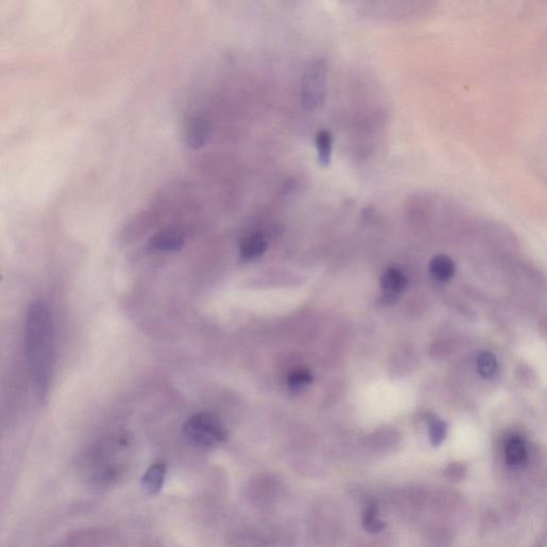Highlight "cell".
<instances>
[{
  "label": "cell",
  "mask_w": 547,
  "mask_h": 547,
  "mask_svg": "<svg viewBox=\"0 0 547 547\" xmlns=\"http://www.w3.org/2000/svg\"><path fill=\"white\" fill-rule=\"evenodd\" d=\"M25 355L37 400L44 402L50 393L54 367V328L46 303L29 306L25 322Z\"/></svg>",
  "instance_id": "6da1fadb"
},
{
  "label": "cell",
  "mask_w": 547,
  "mask_h": 547,
  "mask_svg": "<svg viewBox=\"0 0 547 547\" xmlns=\"http://www.w3.org/2000/svg\"><path fill=\"white\" fill-rule=\"evenodd\" d=\"M327 92V63L322 58L311 60L301 79V97L307 110H315L324 104Z\"/></svg>",
  "instance_id": "7a4b0ae2"
},
{
  "label": "cell",
  "mask_w": 547,
  "mask_h": 547,
  "mask_svg": "<svg viewBox=\"0 0 547 547\" xmlns=\"http://www.w3.org/2000/svg\"><path fill=\"white\" fill-rule=\"evenodd\" d=\"M184 433L195 445L212 448L227 439V430L214 416L204 412L195 414L184 424Z\"/></svg>",
  "instance_id": "3957f363"
},
{
  "label": "cell",
  "mask_w": 547,
  "mask_h": 547,
  "mask_svg": "<svg viewBox=\"0 0 547 547\" xmlns=\"http://www.w3.org/2000/svg\"><path fill=\"white\" fill-rule=\"evenodd\" d=\"M211 134V123L203 116L192 117L185 128V140L192 150H199L206 145Z\"/></svg>",
  "instance_id": "277c9868"
},
{
  "label": "cell",
  "mask_w": 547,
  "mask_h": 547,
  "mask_svg": "<svg viewBox=\"0 0 547 547\" xmlns=\"http://www.w3.org/2000/svg\"><path fill=\"white\" fill-rule=\"evenodd\" d=\"M406 277L401 270L397 268H388L385 270L381 278V287L387 301H395L406 289Z\"/></svg>",
  "instance_id": "5b68a950"
},
{
  "label": "cell",
  "mask_w": 547,
  "mask_h": 547,
  "mask_svg": "<svg viewBox=\"0 0 547 547\" xmlns=\"http://www.w3.org/2000/svg\"><path fill=\"white\" fill-rule=\"evenodd\" d=\"M184 245L182 235L175 230H163L153 235L149 241V248L155 251H178Z\"/></svg>",
  "instance_id": "8992f818"
},
{
  "label": "cell",
  "mask_w": 547,
  "mask_h": 547,
  "mask_svg": "<svg viewBox=\"0 0 547 547\" xmlns=\"http://www.w3.org/2000/svg\"><path fill=\"white\" fill-rule=\"evenodd\" d=\"M166 465L155 463L147 469L141 479V486L148 495H157L161 492L166 478Z\"/></svg>",
  "instance_id": "52a82bcc"
},
{
  "label": "cell",
  "mask_w": 547,
  "mask_h": 547,
  "mask_svg": "<svg viewBox=\"0 0 547 547\" xmlns=\"http://www.w3.org/2000/svg\"><path fill=\"white\" fill-rule=\"evenodd\" d=\"M315 143L317 152H318L319 163H320V166L326 168L330 166L332 157L334 139H332V133L327 130H319L315 135Z\"/></svg>",
  "instance_id": "ba28073f"
},
{
  "label": "cell",
  "mask_w": 547,
  "mask_h": 547,
  "mask_svg": "<svg viewBox=\"0 0 547 547\" xmlns=\"http://www.w3.org/2000/svg\"><path fill=\"white\" fill-rule=\"evenodd\" d=\"M268 248L266 239L261 235H251L243 241L239 254L244 260H254L263 255Z\"/></svg>",
  "instance_id": "9c48e42d"
},
{
  "label": "cell",
  "mask_w": 547,
  "mask_h": 547,
  "mask_svg": "<svg viewBox=\"0 0 547 547\" xmlns=\"http://www.w3.org/2000/svg\"><path fill=\"white\" fill-rule=\"evenodd\" d=\"M430 270L435 279L439 281H448L455 275V264L450 257L437 255L431 260Z\"/></svg>",
  "instance_id": "30bf717a"
},
{
  "label": "cell",
  "mask_w": 547,
  "mask_h": 547,
  "mask_svg": "<svg viewBox=\"0 0 547 547\" xmlns=\"http://www.w3.org/2000/svg\"><path fill=\"white\" fill-rule=\"evenodd\" d=\"M506 461L512 466H519L527 459L526 444L521 437H512L506 446Z\"/></svg>",
  "instance_id": "8fae6325"
},
{
  "label": "cell",
  "mask_w": 547,
  "mask_h": 547,
  "mask_svg": "<svg viewBox=\"0 0 547 547\" xmlns=\"http://www.w3.org/2000/svg\"><path fill=\"white\" fill-rule=\"evenodd\" d=\"M477 369L481 377L484 379H492L498 372V363L494 354L490 352H482L477 359Z\"/></svg>",
  "instance_id": "7c38bea8"
},
{
  "label": "cell",
  "mask_w": 547,
  "mask_h": 547,
  "mask_svg": "<svg viewBox=\"0 0 547 547\" xmlns=\"http://www.w3.org/2000/svg\"><path fill=\"white\" fill-rule=\"evenodd\" d=\"M312 375L306 369H297L288 377V386L292 391L299 392L307 388L312 383Z\"/></svg>",
  "instance_id": "4fadbf2b"
},
{
  "label": "cell",
  "mask_w": 547,
  "mask_h": 547,
  "mask_svg": "<svg viewBox=\"0 0 547 547\" xmlns=\"http://www.w3.org/2000/svg\"><path fill=\"white\" fill-rule=\"evenodd\" d=\"M429 435L430 441L432 445L439 446V444L443 443L446 437V424L443 420L437 417H431L429 419Z\"/></svg>",
  "instance_id": "5bb4252c"
},
{
  "label": "cell",
  "mask_w": 547,
  "mask_h": 547,
  "mask_svg": "<svg viewBox=\"0 0 547 547\" xmlns=\"http://www.w3.org/2000/svg\"><path fill=\"white\" fill-rule=\"evenodd\" d=\"M377 508L370 506L363 515V525L369 533H379L384 529L385 525L381 519H377Z\"/></svg>",
  "instance_id": "9a60e30c"
}]
</instances>
